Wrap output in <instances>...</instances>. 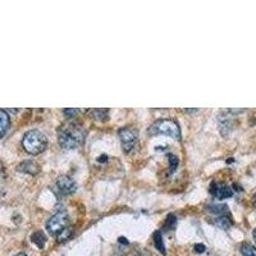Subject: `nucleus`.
<instances>
[{"mask_svg":"<svg viewBox=\"0 0 256 256\" xmlns=\"http://www.w3.org/2000/svg\"><path fill=\"white\" fill-rule=\"evenodd\" d=\"M84 128L76 122H70L64 124L63 127L59 130L58 141L59 145L64 148H74L82 144L84 138Z\"/></svg>","mask_w":256,"mask_h":256,"instance_id":"1","label":"nucleus"},{"mask_svg":"<svg viewBox=\"0 0 256 256\" xmlns=\"http://www.w3.org/2000/svg\"><path fill=\"white\" fill-rule=\"evenodd\" d=\"M22 145L28 154L38 155L46 148L48 138L42 132L38 131V130H31L24 134Z\"/></svg>","mask_w":256,"mask_h":256,"instance_id":"2","label":"nucleus"},{"mask_svg":"<svg viewBox=\"0 0 256 256\" xmlns=\"http://www.w3.org/2000/svg\"><path fill=\"white\" fill-rule=\"evenodd\" d=\"M148 134L155 136V134H166V136L172 137L174 140L180 138V131L177 122L172 120H160L158 122L152 123L148 128Z\"/></svg>","mask_w":256,"mask_h":256,"instance_id":"3","label":"nucleus"},{"mask_svg":"<svg viewBox=\"0 0 256 256\" xmlns=\"http://www.w3.org/2000/svg\"><path fill=\"white\" fill-rule=\"evenodd\" d=\"M68 226V214L66 210H59L52 216H50L49 220L46 222V230H49L50 234H56L63 230H66Z\"/></svg>","mask_w":256,"mask_h":256,"instance_id":"4","label":"nucleus"},{"mask_svg":"<svg viewBox=\"0 0 256 256\" xmlns=\"http://www.w3.org/2000/svg\"><path fill=\"white\" fill-rule=\"evenodd\" d=\"M120 138L122 141V146H123V150L126 152H131V148H134V144H136L137 140V130L131 127H124V128H120Z\"/></svg>","mask_w":256,"mask_h":256,"instance_id":"5","label":"nucleus"},{"mask_svg":"<svg viewBox=\"0 0 256 256\" xmlns=\"http://www.w3.org/2000/svg\"><path fill=\"white\" fill-rule=\"evenodd\" d=\"M210 194H212L214 198H219V200H224V198H232L233 190L226 184L212 182V184H210Z\"/></svg>","mask_w":256,"mask_h":256,"instance_id":"6","label":"nucleus"},{"mask_svg":"<svg viewBox=\"0 0 256 256\" xmlns=\"http://www.w3.org/2000/svg\"><path fill=\"white\" fill-rule=\"evenodd\" d=\"M56 186L59 187L63 194L68 195V194H73V192H76L77 190V184H74V180L72 178L67 177V176H60V177L56 180Z\"/></svg>","mask_w":256,"mask_h":256,"instance_id":"7","label":"nucleus"},{"mask_svg":"<svg viewBox=\"0 0 256 256\" xmlns=\"http://www.w3.org/2000/svg\"><path fill=\"white\" fill-rule=\"evenodd\" d=\"M18 172H24L28 174H38L40 172V166L35 162H24L17 166Z\"/></svg>","mask_w":256,"mask_h":256,"instance_id":"8","label":"nucleus"},{"mask_svg":"<svg viewBox=\"0 0 256 256\" xmlns=\"http://www.w3.org/2000/svg\"><path fill=\"white\" fill-rule=\"evenodd\" d=\"M9 126H10V118L8 113L3 109H0V138L6 134Z\"/></svg>","mask_w":256,"mask_h":256,"instance_id":"9","label":"nucleus"},{"mask_svg":"<svg viewBox=\"0 0 256 256\" xmlns=\"http://www.w3.org/2000/svg\"><path fill=\"white\" fill-rule=\"evenodd\" d=\"M31 241L32 244H35L38 248H42L46 242V236L42 230H35L31 234Z\"/></svg>","mask_w":256,"mask_h":256,"instance_id":"10","label":"nucleus"},{"mask_svg":"<svg viewBox=\"0 0 256 256\" xmlns=\"http://www.w3.org/2000/svg\"><path fill=\"white\" fill-rule=\"evenodd\" d=\"M154 244L155 248H156V250L160 251V254L166 255V246H164L163 236H162V232H160V230H156V232L154 233Z\"/></svg>","mask_w":256,"mask_h":256,"instance_id":"11","label":"nucleus"},{"mask_svg":"<svg viewBox=\"0 0 256 256\" xmlns=\"http://www.w3.org/2000/svg\"><path fill=\"white\" fill-rule=\"evenodd\" d=\"M206 210H209L210 212H214V214H218V216H223L224 212H227L228 208L226 205H209L206 206Z\"/></svg>","mask_w":256,"mask_h":256,"instance_id":"12","label":"nucleus"},{"mask_svg":"<svg viewBox=\"0 0 256 256\" xmlns=\"http://www.w3.org/2000/svg\"><path fill=\"white\" fill-rule=\"evenodd\" d=\"M241 254L244 256H256V248L252 244H244L241 246Z\"/></svg>","mask_w":256,"mask_h":256,"instance_id":"13","label":"nucleus"},{"mask_svg":"<svg viewBox=\"0 0 256 256\" xmlns=\"http://www.w3.org/2000/svg\"><path fill=\"white\" fill-rule=\"evenodd\" d=\"M214 223H216V226H218V227L223 228V230H228V228L230 227V220L223 216H218V218L214 220Z\"/></svg>","mask_w":256,"mask_h":256,"instance_id":"14","label":"nucleus"},{"mask_svg":"<svg viewBox=\"0 0 256 256\" xmlns=\"http://www.w3.org/2000/svg\"><path fill=\"white\" fill-rule=\"evenodd\" d=\"M70 234H72V230H70V228H66V230H62L58 236H56V237H58V242L67 241V240L70 237Z\"/></svg>","mask_w":256,"mask_h":256,"instance_id":"15","label":"nucleus"},{"mask_svg":"<svg viewBox=\"0 0 256 256\" xmlns=\"http://www.w3.org/2000/svg\"><path fill=\"white\" fill-rule=\"evenodd\" d=\"M168 162H169V169H170V173L174 172L176 168H177V166H178V158L173 154H169Z\"/></svg>","mask_w":256,"mask_h":256,"instance_id":"16","label":"nucleus"},{"mask_svg":"<svg viewBox=\"0 0 256 256\" xmlns=\"http://www.w3.org/2000/svg\"><path fill=\"white\" fill-rule=\"evenodd\" d=\"M177 224V218H176L173 214H169L168 216H166V226L168 228H174V226Z\"/></svg>","mask_w":256,"mask_h":256,"instance_id":"17","label":"nucleus"},{"mask_svg":"<svg viewBox=\"0 0 256 256\" xmlns=\"http://www.w3.org/2000/svg\"><path fill=\"white\" fill-rule=\"evenodd\" d=\"M205 250H206V248H205L204 244H196V246H195V252H198V254H202V252H204Z\"/></svg>","mask_w":256,"mask_h":256,"instance_id":"18","label":"nucleus"},{"mask_svg":"<svg viewBox=\"0 0 256 256\" xmlns=\"http://www.w3.org/2000/svg\"><path fill=\"white\" fill-rule=\"evenodd\" d=\"M77 112H78V109H64L63 113L70 118V116H72V114H76Z\"/></svg>","mask_w":256,"mask_h":256,"instance_id":"19","label":"nucleus"},{"mask_svg":"<svg viewBox=\"0 0 256 256\" xmlns=\"http://www.w3.org/2000/svg\"><path fill=\"white\" fill-rule=\"evenodd\" d=\"M120 242L123 244H128V240L124 238V237H120Z\"/></svg>","mask_w":256,"mask_h":256,"instance_id":"20","label":"nucleus"},{"mask_svg":"<svg viewBox=\"0 0 256 256\" xmlns=\"http://www.w3.org/2000/svg\"><path fill=\"white\" fill-rule=\"evenodd\" d=\"M106 159H108V156H106V155H102V156L99 158V162L100 163H102V162H106Z\"/></svg>","mask_w":256,"mask_h":256,"instance_id":"21","label":"nucleus"},{"mask_svg":"<svg viewBox=\"0 0 256 256\" xmlns=\"http://www.w3.org/2000/svg\"><path fill=\"white\" fill-rule=\"evenodd\" d=\"M252 202H254V206L256 208V194L254 195V198H252Z\"/></svg>","mask_w":256,"mask_h":256,"instance_id":"22","label":"nucleus"},{"mask_svg":"<svg viewBox=\"0 0 256 256\" xmlns=\"http://www.w3.org/2000/svg\"><path fill=\"white\" fill-rule=\"evenodd\" d=\"M16 256H27V255L24 252H20V254H17V255H16Z\"/></svg>","mask_w":256,"mask_h":256,"instance_id":"23","label":"nucleus"},{"mask_svg":"<svg viewBox=\"0 0 256 256\" xmlns=\"http://www.w3.org/2000/svg\"><path fill=\"white\" fill-rule=\"evenodd\" d=\"M254 238H255V240H256V230H254Z\"/></svg>","mask_w":256,"mask_h":256,"instance_id":"24","label":"nucleus"}]
</instances>
